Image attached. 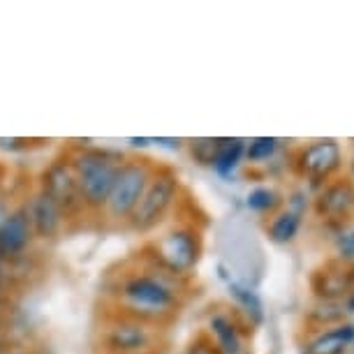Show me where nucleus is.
Returning a JSON list of instances; mask_svg holds the SVG:
<instances>
[{"instance_id":"1","label":"nucleus","mask_w":354,"mask_h":354,"mask_svg":"<svg viewBox=\"0 0 354 354\" xmlns=\"http://www.w3.org/2000/svg\"><path fill=\"white\" fill-rule=\"evenodd\" d=\"M181 280L137 252L104 280V310L165 329L181 308Z\"/></svg>"},{"instance_id":"2","label":"nucleus","mask_w":354,"mask_h":354,"mask_svg":"<svg viewBox=\"0 0 354 354\" xmlns=\"http://www.w3.org/2000/svg\"><path fill=\"white\" fill-rule=\"evenodd\" d=\"M63 153L68 156L72 169L77 174L86 216L102 218L125 153L100 149V146H70Z\"/></svg>"},{"instance_id":"3","label":"nucleus","mask_w":354,"mask_h":354,"mask_svg":"<svg viewBox=\"0 0 354 354\" xmlns=\"http://www.w3.org/2000/svg\"><path fill=\"white\" fill-rule=\"evenodd\" d=\"M181 197V178L169 165H158L149 185H146L137 209L125 225V230L135 234H151L165 223L171 209Z\"/></svg>"},{"instance_id":"4","label":"nucleus","mask_w":354,"mask_h":354,"mask_svg":"<svg viewBox=\"0 0 354 354\" xmlns=\"http://www.w3.org/2000/svg\"><path fill=\"white\" fill-rule=\"evenodd\" d=\"M95 347L100 354H135L162 347V329L139 319L102 310L95 329Z\"/></svg>"},{"instance_id":"5","label":"nucleus","mask_w":354,"mask_h":354,"mask_svg":"<svg viewBox=\"0 0 354 354\" xmlns=\"http://www.w3.org/2000/svg\"><path fill=\"white\" fill-rule=\"evenodd\" d=\"M139 255L171 276L185 278L202 257V236L195 227L178 225L156 241L146 243Z\"/></svg>"},{"instance_id":"6","label":"nucleus","mask_w":354,"mask_h":354,"mask_svg":"<svg viewBox=\"0 0 354 354\" xmlns=\"http://www.w3.org/2000/svg\"><path fill=\"white\" fill-rule=\"evenodd\" d=\"M158 162L144 156H125L121 169H118L116 183L106 202L102 220L111 227H125L137 209L139 199H142L146 185H149L153 171H156Z\"/></svg>"},{"instance_id":"7","label":"nucleus","mask_w":354,"mask_h":354,"mask_svg":"<svg viewBox=\"0 0 354 354\" xmlns=\"http://www.w3.org/2000/svg\"><path fill=\"white\" fill-rule=\"evenodd\" d=\"M37 190H42L53 204L61 209L65 223L75 225L82 223L86 218V209L82 202V192H79V181L77 174L72 169L70 160L65 153H61L58 158H53L49 165L44 167L39 174V183Z\"/></svg>"},{"instance_id":"8","label":"nucleus","mask_w":354,"mask_h":354,"mask_svg":"<svg viewBox=\"0 0 354 354\" xmlns=\"http://www.w3.org/2000/svg\"><path fill=\"white\" fill-rule=\"evenodd\" d=\"M32 245H35V236H32L28 213L21 202L19 206H12L8 218L0 223V257L8 262H17L32 252Z\"/></svg>"},{"instance_id":"9","label":"nucleus","mask_w":354,"mask_h":354,"mask_svg":"<svg viewBox=\"0 0 354 354\" xmlns=\"http://www.w3.org/2000/svg\"><path fill=\"white\" fill-rule=\"evenodd\" d=\"M26 213L30 220V230L35 241L39 243H53L61 234L68 230L61 209L44 195L42 190H35L32 195L24 202Z\"/></svg>"},{"instance_id":"10","label":"nucleus","mask_w":354,"mask_h":354,"mask_svg":"<svg viewBox=\"0 0 354 354\" xmlns=\"http://www.w3.org/2000/svg\"><path fill=\"white\" fill-rule=\"evenodd\" d=\"M343 165V153L336 139H319L310 146H304L297 156V169L310 181H326Z\"/></svg>"},{"instance_id":"11","label":"nucleus","mask_w":354,"mask_h":354,"mask_svg":"<svg viewBox=\"0 0 354 354\" xmlns=\"http://www.w3.org/2000/svg\"><path fill=\"white\" fill-rule=\"evenodd\" d=\"M313 292L322 301H343L354 292V264L329 262L313 276Z\"/></svg>"},{"instance_id":"12","label":"nucleus","mask_w":354,"mask_h":354,"mask_svg":"<svg viewBox=\"0 0 354 354\" xmlns=\"http://www.w3.org/2000/svg\"><path fill=\"white\" fill-rule=\"evenodd\" d=\"M354 209V185L350 181H333L319 192L315 199V211L319 218L340 220Z\"/></svg>"},{"instance_id":"13","label":"nucleus","mask_w":354,"mask_h":354,"mask_svg":"<svg viewBox=\"0 0 354 354\" xmlns=\"http://www.w3.org/2000/svg\"><path fill=\"white\" fill-rule=\"evenodd\" d=\"M209 333L216 340L220 354H245L239 324L225 313H213L209 319Z\"/></svg>"},{"instance_id":"14","label":"nucleus","mask_w":354,"mask_h":354,"mask_svg":"<svg viewBox=\"0 0 354 354\" xmlns=\"http://www.w3.org/2000/svg\"><path fill=\"white\" fill-rule=\"evenodd\" d=\"M350 343H354V324H340L336 329L317 333L304 347V354H343Z\"/></svg>"},{"instance_id":"15","label":"nucleus","mask_w":354,"mask_h":354,"mask_svg":"<svg viewBox=\"0 0 354 354\" xmlns=\"http://www.w3.org/2000/svg\"><path fill=\"white\" fill-rule=\"evenodd\" d=\"M245 156V142L243 139H218V151L216 158H213V169H216L220 176H230V174L236 169L241 158Z\"/></svg>"},{"instance_id":"16","label":"nucleus","mask_w":354,"mask_h":354,"mask_svg":"<svg viewBox=\"0 0 354 354\" xmlns=\"http://www.w3.org/2000/svg\"><path fill=\"white\" fill-rule=\"evenodd\" d=\"M227 287H230V294L236 299V304L241 306V310L248 315L250 322L259 324L264 319V306H262V299L257 297L255 292L248 290V287L234 283V280H227Z\"/></svg>"},{"instance_id":"17","label":"nucleus","mask_w":354,"mask_h":354,"mask_svg":"<svg viewBox=\"0 0 354 354\" xmlns=\"http://www.w3.org/2000/svg\"><path fill=\"white\" fill-rule=\"evenodd\" d=\"M299 227H301V216L287 209L271 220L269 236H271V241H276V243H290L299 234Z\"/></svg>"},{"instance_id":"18","label":"nucleus","mask_w":354,"mask_h":354,"mask_svg":"<svg viewBox=\"0 0 354 354\" xmlns=\"http://www.w3.org/2000/svg\"><path fill=\"white\" fill-rule=\"evenodd\" d=\"M343 317H345L343 301H322V299H317V304L308 310V322L319 326L340 322Z\"/></svg>"},{"instance_id":"19","label":"nucleus","mask_w":354,"mask_h":354,"mask_svg":"<svg viewBox=\"0 0 354 354\" xmlns=\"http://www.w3.org/2000/svg\"><path fill=\"white\" fill-rule=\"evenodd\" d=\"M280 195L273 188H255L250 190L248 199H245V204H248V209L257 211V213H271L276 211L280 206Z\"/></svg>"},{"instance_id":"20","label":"nucleus","mask_w":354,"mask_h":354,"mask_svg":"<svg viewBox=\"0 0 354 354\" xmlns=\"http://www.w3.org/2000/svg\"><path fill=\"white\" fill-rule=\"evenodd\" d=\"M278 149V139L276 137H255L250 144H245V158L250 162H262L269 160Z\"/></svg>"},{"instance_id":"21","label":"nucleus","mask_w":354,"mask_h":354,"mask_svg":"<svg viewBox=\"0 0 354 354\" xmlns=\"http://www.w3.org/2000/svg\"><path fill=\"white\" fill-rule=\"evenodd\" d=\"M188 149H190V156L195 158V162L213 165V158H216V151H218V139H213V137L190 139Z\"/></svg>"},{"instance_id":"22","label":"nucleus","mask_w":354,"mask_h":354,"mask_svg":"<svg viewBox=\"0 0 354 354\" xmlns=\"http://www.w3.org/2000/svg\"><path fill=\"white\" fill-rule=\"evenodd\" d=\"M333 243H336V250H338L340 262L354 264V225L338 230L336 241H333Z\"/></svg>"},{"instance_id":"23","label":"nucleus","mask_w":354,"mask_h":354,"mask_svg":"<svg viewBox=\"0 0 354 354\" xmlns=\"http://www.w3.org/2000/svg\"><path fill=\"white\" fill-rule=\"evenodd\" d=\"M183 354H220V350H218L216 340L211 338V333L202 331L190 340V345L185 347Z\"/></svg>"},{"instance_id":"24","label":"nucleus","mask_w":354,"mask_h":354,"mask_svg":"<svg viewBox=\"0 0 354 354\" xmlns=\"http://www.w3.org/2000/svg\"><path fill=\"white\" fill-rule=\"evenodd\" d=\"M30 146L28 139H0V149L5 151H26Z\"/></svg>"},{"instance_id":"25","label":"nucleus","mask_w":354,"mask_h":354,"mask_svg":"<svg viewBox=\"0 0 354 354\" xmlns=\"http://www.w3.org/2000/svg\"><path fill=\"white\" fill-rule=\"evenodd\" d=\"M12 297H15V292L8 285H0V313H8L12 306Z\"/></svg>"},{"instance_id":"26","label":"nucleus","mask_w":354,"mask_h":354,"mask_svg":"<svg viewBox=\"0 0 354 354\" xmlns=\"http://www.w3.org/2000/svg\"><path fill=\"white\" fill-rule=\"evenodd\" d=\"M0 285H8L10 290L15 292V287H12V278H10V262L3 257H0Z\"/></svg>"},{"instance_id":"27","label":"nucleus","mask_w":354,"mask_h":354,"mask_svg":"<svg viewBox=\"0 0 354 354\" xmlns=\"http://www.w3.org/2000/svg\"><path fill=\"white\" fill-rule=\"evenodd\" d=\"M153 144H158V146H165V149H171V151H176V149H181V139H165V137H156L153 139Z\"/></svg>"},{"instance_id":"28","label":"nucleus","mask_w":354,"mask_h":354,"mask_svg":"<svg viewBox=\"0 0 354 354\" xmlns=\"http://www.w3.org/2000/svg\"><path fill=\"white\" fill-rule=\"evenodd\" d=\"M5 354H39V352L35 350V347H30V345H15V343H12Z\"/></svg>"},{"instance_id":"29","label":"nucleus","mask_w":354,"mask_h":354,"mask_svg":"<svg viewBox=\"0 0 354 354\" xmlns=\"http://www.w3.org/2000/svg\"><path fill=\"white\" fill-rule=\"evenodd\" d=\"M10 211H12V206H10V199L0 195V223H3V220L8 218V213H10Z\"/></svg>"},{"instance_id":"30","label":"nucleus","mask_w":354,"mask_h":354,"mask_svg":"<svg viewBox=\"0 0 354 354\" xmlns=\"http://www.w3.org/2000/svg\"><path fill=\"white\" fill-rule=\"evenodd\" d=\"M130 144L135 146V149H146V146H151V144H153V139H149V137H142V139L132 137V139H130Z\"/></svg>"},{"instance_id":"31","label":"nucleus","mask_w":354,"mask_h":354,"mask_svg":"<svg viewBox=\"0 0 354 354\" xmlns=\"http://www.w3.org/2000/svg\"><path fill=\"white\" fill-rule=\"evenodd\" d=\"M8 336V313H0V338Z\"/></svg>"},{"instance_id":"32","label":"nucleus","mask_w":354,"mask_h":354,"mask_svg":"<svg viewBox=\"0 0 354 354\" xmlns=\"http://www.w3.org/2000/svg\"><path fill=\"white\" fill-rule=\"evenodd\" d=\"M343 306H345V313H354V292H352V294H347Z\"/></svg>"},{"instance_id":"33","label":"nucleus","mask_w":354,"mask_h":354,"mask_svg":"<svg viewBox=\"0 0 354 354\" xmlns=\"http://www.w3.org/2000/svg\"><path fill=\"white\" fill-rule=\"evenodd\" d=\"M12 345V340H10V336H5V338H0V354H5L8 352V347Z\"/></svg>"},{"instance_id":"34","label":"nucleus","mask_w":354,"mask_h":354,"mask_svg":"<svg viewBox=\"0 0 354 354\" xmlns=\"http://www.w3.org/2000/svg\"><path fill=\"white\" fill-rule=\"evenodd\" d=\"M135 354H167L165 347H158V350H146V352H135Z\"/></svg>"},{"instance_id":"35","label":"nucleus","mask_w":354,"mask_h":354,"mask_svg":"<svg viewBox=\"0 0 354 354\" xmlns=\"http://www.w3.org/2000/svg\"><path fill=\"white\" fill-rule=\"evenodd\" d=\"M352 169H354V156H352Z\"/></svg>"}]
</instances>
